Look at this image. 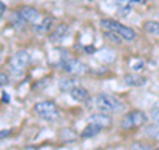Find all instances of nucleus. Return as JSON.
<instances>
[{"label":"nucleus","instance_id":"a211bd4d","mask_svg":"<svg viewBox=\"0 0 159 150\" xmlns=\"http://www.w3.org/2000/svg\"><path fill=\"white\" fill-rule=\"evenodd\" d=\"M152 118H154V121L159 125V106L152 112Z\"/></svg>","mask_w":159,"mask_h":150},{"label":"nucleus","instance_id":"6ab92c4d","mask_svg":"<svg viewBox=\"0 0 159 150\" xmlns=\"http://www.w3.org/2000/svg\"><path fill=\"white\" fill-rule=\"evenodd\" d=\"M9 134H11V130H0V139L8 137Z\"/></svg>","mask_w":159,"mask_h":150},{"label":"nucleus","instance_id":"ddd939ff","mask_svg":"<svg viewBox=\"0 0 159 150\" xmlns=\"http://www.w3.org/2000/svg\"><path fill=\"white\" fill-rule=\"evenodd\" d=\"M90 122H96L98 125H101L102 128H106L111 124V120L106 114H93L90 117Z\"/></svg>","mask_w":159,"mask_h":150},{"label":"nucleus","instance_id":"412c9836","mask_svg":"<svg viewBox=\"0 0 159 150\" xmlns=\"http://www.w3.org/2000/svg\"><path fill=\"white\" fill-rule=\"evenodd\" d=\"M155 150H159V149H155Z\"/></svg>","mask_w":159,"mask_h":150},{"label":"nucleus","instance_id":"1a4fd4ad","mask_svg":"<svg viewBox=\"0 0 159 150\" xmlns=\"http://www.w3.org/2000/svg\"><path fill=\"white\" fill-rule=\"evenodd\" d=\"M70 96L73 100H76V101L78 102H85L86 100H89V92L86 91L85 88H82V87H80V85H77L76 88H73L72 91H70Z\"/></svg>","mask_w":159,"mask_h":150},{"label":"nucleus","instance_id":"f03ea898","mask_svg":"<svg viewBox=\"0 0 159 150\" xmlns=\"http://www.w3.org/2000/svg\"><path fill=\"white\" fill-rule=\"evenodd\" d=\"M99 26L102 28L107 29L114 35H118L119 37H122L123 40L126 41H133L135 39V31L133 28L127 27V26H123V24L116 21V20H111V19H102L99 21Z\"/></svg>","mask_w":159,"mask_h":150},{"label":"nucleus","instance_id":"9b49d317","mask_svg":"<svg viewBox=\"0 0 159 150\" xmlns=\"http://www.w3.org/2000/svg\"><path fill=\"white\" fill-rule=\"evenodd\" d=\"M102 126L101 125H98L96 122H90L88 125V126L84 129V132L81 133V137L82 138H90V137H94V136H97V134L102 130Z\"/></svg>","mask_w":159,"mask_h":150},{"label":"nucleus","instance_id":"f257e3e1","mask_svg":"<svg viewBox=\"0 0 159 150\" xmlns=\"http://www.w3.org/2000/svg\"><path fill=\"white\" fill-rule=\"evenodd\" d=\"M96 106L102 113H118L123 109V104L113 94L99 93L96 96Z\"/></svg>","mask_w":159,"mask_h":150},{"label":"nucleus","instance_id":"20e7f679","mask_svg":"<svg viewBox=\"0 0 159 150\" xmlns=\"http://www.w3.org/2000/svg\"><path fill=\"white\" fill-rule=\"evenodd\" d=\"M34 112L37 113L39 117L47 121H53L58 117L57 106L52 101H40L34 105Z\"/></svg>","mask_w":159,"mask_h":150},{"label":"nucleus","instance_id":"4468645a","mask_svg":"<svg viewBox=\"0 0 159 150\" xmlns=\"http://www.w3.org/2000/svg\"><path fill=\"white\" fill-rule=\"evenodd\" d=\"M143 29L150 33V35H154V36H159V23L158 21H154V20H148L143 24Z\"/></svg>","mask_w":159,"mask_h":150},{"label":"nucleus","instance_id":"0eeeda50","mask_svg":"<svg viewBox=\"0 0 159 150\" xmlns=\"http://www.w3.org/2000/svg\"><path fill=\"white\" fill-rule=\"evenodd\" d=\"M19 15V17L23 20L24 23H31V24H36L37 20L40 17V13L36 8L33 7H29V6H24L19 9V11L16 12Z\"/></svg>","mask_w":159,"mask_h":150},{"label":"nucleus","instance_id":"f3484780","mask_svg":"<svg viewBox=\"0 0 159 150\" xmlns=\"http://www.w3.org/2000/svg\"><path fill=\"white\" fill-rule=\"evenodd\" d=\"M8 82V76L6 73H2L0 72V87H3V85H6Z\"/></svg>","mask_w":159,"mask_h":150},{"label":"nucleus","instance_id":"39448f33","mask_svg":"<svg viewBox=\"0 0 159 150\" xmlns=\"http://www.w3.org/2000/svg\"><path fill=\"white\" fill-rule=\"evenodd\" d=\"M29 61H31V56L27 51H19L12 56L9 60V68H11L12 73L20 74L24 72V69L28 67Z\"/></svg>","mask_w":159,"mask_h":150},{"label":"nucleus","instance_id":"aec40b11","mask_svg":"<svg viewBox=\"0 0 159 150\" xmlns=\"http://www.w3.org/2000/svg\"><path fill=\"white\" fill-rule=\"evenodd\" d=\"M4 11H6V4H4L3 2H0V15H2Z\"/></svg>","mask_w":159,"mask_h":150},{"label":"nucleus","instance_id":"7ed1b4c3","mask_svg":"<svg viewBox=\"0 0 159 150\" xmlns=\"http://www.w3.org/2000/svg\"><path fill=\"white\" fill-rule=\"evenodd\" d=\"M147 122V116L141 110H130L123 116L121 121V126L125 130H130V129H137L142 125Z\"/></svg>","mask_w":159,"mask_h":150},{"label":"nucleus","instance_id":"dca6fc26","mask_svg":"<svg viewBox=\"0 0 159 150\" xmlns=\"http://www.w3.org/2000/svg\"><path fill=\"white\" fill-rule=\"evenodd\" d=\"M126 82L129 85H135V87H139V85L143 82V78L138 77V76H134V74H130V76L126 77Z\"/></svg>","mask_w":159,"mask_h":150},{"label":"nucleus","instance_id":"9d476101","mask_svg":"<svg viewBox=\"0 0 159 150\" xmlns=\"http://www.w3.org/2000/svg\"><path fill=\"white\" fill-rule=\"evenodd\" d=\"M66 31H68V27L65 26V24H60V26L54 29V32H52V35L49 36L51 43L57 44L58 41H61V40L64 39V36L66 35Z\"/></svg>","mask_w":159,"mask_h":150},{"label":"nucleus","instance_id":"423d86ee","mask_svg":"<svg viewBox=\"0 0 159 150\" xmlns=\"http://www.w3.org/2000/svg\"><path fill=\"white\" fill-rule=\"evenodd\" d=\"M60 64H61V68L64 69V71H66L70 74H77L78 76V74H84L88 71V68L84 65L80 60L70 57V56H62Z\"/></svg>","mask_w":159,"mask_h":150},{"label":"nucleus","instance_id":"6e6552de","mask_svg":"<svg viewBox=\"0 0 159 150\" xmlns=\"http://www.w3.org/2000/svg\"><path fill=\"white\" fill-rule=\"evenodd\" d=\"M52 23H53L52 17H45V19L43 20V21L33 24V26H32V31H33L34 33L44 35V33H47V32L49 31V29H51Z\"/></svg>","mask_w":159,"mask_h":150},{"label":"nucleus","instance_id":"2eb2a0df","mask_svg":"<svg viewBox=\"0 0 159 150\" xmlns=\"http://www.w3.org/2000/svg\"><path fill=\"white\" fill-rule=\"evenodd\" d=\"M116 2V4L118 6V8H119V11H129V9L131 8V6L133 4H135V3H138L139 0H114Z\"/></svg>","mask_w":159,"mask_h":150},{"label":"nucleus","instance_id":"f8f14e48","mask_svg":"<svg viewBox=\"0 0 159 150\" xmlns=\"http://www.w3.org/2000/svg\"><path fill=\"white\" fill-rule=\"evenodd\" d=\"M78 84L77 80H74L73 77H64L60 80V82H58V87L62 89V91H68V92H70L73 88H76Z\"/></svg>","mask_w":159,"mask_h":150}]
</instances>
